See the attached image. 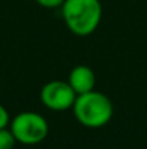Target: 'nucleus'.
<instances>
[{
  "mask_svg": "<svg viewBox=\"0 0 147 149\" xmlns=\"http://www.w3.org/2000/svg\"><path fill=\"white\" fill-rule=\"evenodd\" d=\"M16 139L10 129H0V149H13Z\"/></svg>",
  "mask_w": 147,
  "mask_h": 149,
  "instance_id": "obj_6",
  "label": "nucleus"
},
{
  "mask_svg": "<svg viewBox=\"0 0 147 149\" xmlns=\"http://www.w3.org/2000/svg\"><path fill=\"white\" fill-rule=\"evenodd\" d=\"M75 119L88 129H99L110 123L114 114L112 101L104 93L91 90L77 96L72 106Z\"/></svg>",
  "mask_w": 147,
  "mask_h": 149,
  "instance_id": "obj_2",
  "label": "nucleus"
},
{
  "mask_svg": "<svg viewBox=\"0 0 147 149\" xmlns=\"http://www.w3.org/2000/svg\"><path fill=\"white\" fill-rule=\"evenodd\" d=\"M10 130L23 145H36L46 139L49 133L48 120L36 111H22L10 122Z\"/></svg>",
  "mask_w": 147,
  "mask_h": 149,
  "instance_id": "obj_3",
  "label": "nucleus"
},
{
  "mask_svg": "<svg viewBox=\"0 0 147 149\" xmlns=\"http://www.w3.org/2000/svg\"><path fill=\"white\" fill-rule=\"evenodd\" d=\"M68 83L77 93V96H79L94 90L95 74L88 65H75L68 75Z\"/></svg>",
  "mask_w": 147,
  "mask_h": 149,
  "instance_id": "obj_5",
  "label": "nucleus"
},
{
  "mask_svg": "<svg viewBox=\"0 0 147 149\" xmlns=\"http://www.w3.org/2000/svg\"><path fill=\"white\" fill-rule=\"evenodd\" d=\"M61 10L66 28L77 36L94 33L102 19L99 0H63Z\"/></svg>",
  "mask_w": 147,
  "mask_h": 149,
  "instance_id": "obj_1",
  "label": "nucleus"
},
{
  "mask_svg": "<svg viewBox=\"0 0 147 149\" xmlns=\"http://www.w3.org/2000/svg\"><path fill=\"white\" fill-rule=\"evenodd\" d=\"M10 123V117H9V111L0 104V129L7 127V125Z\"/></svg>",
  "mask_w": 147,
  "mask_h": 149,
  "instance_id": "obj_8",
  "label": "nucleus"
},
{
  "mask_svg": "<svg viewBox=\"0 0 147 149\" xmlns=\"http://www.w3.org/2000/svg\"><path fill=\"white\" fill-rule=\"evenodd\" d=\"M39 6L45 7V9H55V7H61L63 0H35Z\"/></svg>",
  "mask_w": 147,
  "mask_h": 149,
  "instance_id": "obj_7",
  "label": "nucleus"
},
{
  "mask_svg": "<svg viewBox=\"0 0 147 149\" xmlns=\"http://www.w3.org/2000/svg\"><path fill=\"white\" fill-rule=\"evenodd\" d=\"M77 99V93L72 90L68 81L52 80L46 83L41 90L42 104L53 111H65L72 109Z\"/></svg>",
  "mask_w": 147,
  "mask_h": 149,
  "instance_id": "obj_4",
  "label": "nucleus"
}]
</instances>
